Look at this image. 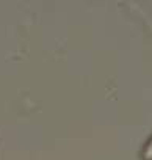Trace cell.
<instances>
[{
	"label": "cell",
	"instance_id": "cell-1",
	"mask_svg": "<svg viewBox=\"0 0 152 160\" xmlns=\"http://www.w3.org/2000/svg\"><path fill=\"white\" fill-rule=\"evenodd\" d=\"M143 155H144V158H152V138L147 141V144L143 151Z\"/></svg>",
	"mask_w": 152,
	"mask_h": 160
}]
</instances>
